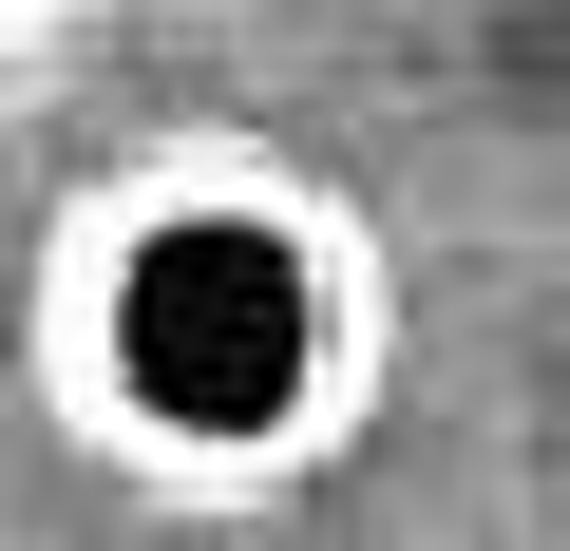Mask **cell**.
<instances>
[{
	"label": "cell",
	"instance_id": "cell-1",
	"mask_svg": "<svg viewBox=\"0 0 570 551\" xmlns=\"http://www.w3.org/2000/svg\"><path fill=\"white\" fill-rule=\"evenodd\" d=\"M77 400L134 419L153 456H285L343 381V266L285 190H153L134 228H77Z\"/></svg>",
	"mask_w": 570,
	"mask_h": 551
}]
</instances>
